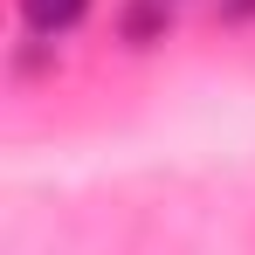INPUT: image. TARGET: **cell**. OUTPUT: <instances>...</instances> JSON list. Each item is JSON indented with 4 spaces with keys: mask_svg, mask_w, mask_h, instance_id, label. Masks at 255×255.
<instances>
[{
    "mask_svg": "<svg viewBox=\"0 0 255 255\" xmlns=\"http://www.w3.org/2000/svg\"><path fill=\"white\" fill-rule=\"evenodd\" d=\"M90 14V0H21V21L42 35V42H55V35H69L76 21Z\"/></svg>",
    "mask_w": 255,
    "mask_h": 255,
    "instance_id": "1",
    "label": "cell"
}]
</instances>
